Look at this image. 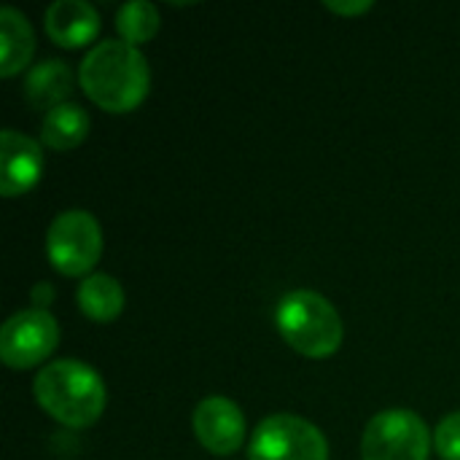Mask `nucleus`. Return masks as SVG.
I'll return each mask as SVG.
<instances>
[{
    "mask_svg": "<svg viewBox=\"0 0 460 460\" xmlns=\"http://www.w3.org/2000/svg\"><path fill=\"white\" fill-rule=\"evenodd\" d=\"M43 175V148L16 129L0 132V194L5 199L27 194Z\"/></svg>",
    "mask_w": 460,
    "mask_h": 460,
    "instance_id": "1a4fd4ad",
    "label": "nucleus"
},
{
    "mask_svg": "<svg viewBox=\"0 0 460 460\" xmlns=\"http://www.w3.org/2000/svg\"><path fill=\"white\" fill-rule=\"evenodd\" d=\"M431 431L412 410L377 412L361 437V460H429Z\"/></svg>",
    "mask_w": 460,
    "mask_h": 460,
    "instance_id": "39448f33",
    "label": "nucleus"
},
{
    "mask_svg": "<svg viewBox=\"0 0 460 460\" xmlns=\"http://www.w3.org/2000/svg\"><path fill=\"white\" fill-rule=\"evenodd\" d=\"M251 460H329V442L310 420L299 415L264 418L248 445Z\"/></svg>",
    "mask_w": 460,
    "mask_h": 460,
    "instance_id": "423d86ee",
    "label": "nucleus"
},
{
    "mask_svg": "<svg viewBox=\"0 0 460 460\" xmlns=\"http://www.w3.org/2000/svg\"><path fill=\"white\" fill-rule=\"evenodd\" d=\"M78 84L84 94L108 113H129L143 105L151 92V67L137 46L119 40L94 43L81 67Z\"/></svg>",
    "mask_w": 460,
    "mask_h": 460,
    "instance_id": "f257e3e1",
    "label": "nucleus"
},
{
    "mask_svg": "<svg viewBox=\"0 0 460 460\" xmlns=\"http://www.w3.org/2000/svg\"><path fill=\"white\" fill-rule=\"evenodd\" d=\"M49 264L65 278H89L102 256V229L89 210L54 216L46 232Z\"/></svg>",
    "mask_w": 460,
    "mask_h": 460,
    "instance_id": "20e7f679",
    "label": "nucleus"
},
{
    "mask_svg": "<svg viewBox=\"0 0 460 460\" xmlns=\"http://www.w3.org/2000/svg\"><path fill=\"white\" fill-rule=\"evenodd\" d=\"M89 135V113L78 102H62L43 113L40 143L51 151H73Z\"/></svg>",
    "mask_w": 460,
    "mask_h": 460,
    "instance_id": "4468645a",
    "label": "nucleus"
},
{
    "mask_svg": "<svg viewBox=\"0 0 460 460\" xmlns=\"http://www.w3.org/2000/svg\"><path fill=\"white\" fill-rule=\"evenodd\" d=\"M35 54V32L30 19L13 8L3 5L0 8V75L13 78L22 73Z\"/></svg>",
    "mask_w": 460,
    "mask_h": 460,
    "instance_id": "9b49d317",
    "label": "nucleus"
},
{
    "mask_svg": "<svg viewBox=\"0 0 460 460\" xmlns=\"http://www.w3.org/2000/svg\"><path fill=\"white\" fill-rule=\"evenodd\" d=\"M46 32L62 49H81L100 32V13L86 0H54L46 8Z\"/></svg>",
    "mask_w": 460,
    "mask_h": 460,
    "instance_id": "9d476101",
    "label": "nucleus"
},
{
    "mask_svg": "<svg viewBox=\"0 0 460 460\" xmlns=\"http://www.w3.org/2000/svg\"><path fill=\"white\" fill-rule=\"evenodd\" d=\"M329 11H334V13H340V16H358V13H367V11H372V0H353V3H340V0H326L323 3Z\"/></svg>",
    "mask_w": 460,
    "mask_h": 460,
    "instance_id": "f3484780",
    "label": "nucleus"
},
{
    "mask_svg": "<svg viewBox=\"0 0 460 460\" xmlns=\"http://www.w3.org/2000/svg\"><path fill=\"white\" fill-rule=\"evenodd\" d=\"M38 407L67 429L94 426L108 404V388L100 372L75 358L46 364L32 383Z\"/></svg>",
    "mask_w": 460,
    "mask_h": 460,
    "instance_id": "f03ea898",
    "label": "nucleus"
},
{
    "mask_svg": "<svg viewBox=\"0 0 460 460\" xmlns=\"http://www.w3.org/2000/svg\"><path fill=\"white\" fill-rule=\"evenodd\" d=\"M159 8L148 0H129L116 13V30L124 43L140 46L159 32Z\"/></svg>",
    "mask_w": 460,
    "mask_h": 460,
    "instance_id": "2eb2a0df",
    "label": "nucleus"
},
{
    "mask_svg": "<svg viewBox=\"0 0 460 460\" xmlns=\"http://www.w3.org/2000/svg\"><path fill=\"white\" fill-rule=\"evenodd\" d=\"M434 450L442 460H460V410L450 412L434 431Z\"/></svg>",
    "mask_w": 460,
    "mask_h": 460,
    "instance_id": "dca6fc26",
    "label": "nucleus"
},
{
    "mask_svg": "<svg viewBox=\"0 0 460 460\" xmlns=\"http://www.w3.org/2000/svg\"><path fill=\"white\" fill-rule=\"evenodd\" d=\"M78 310L94 323H111L124 313V288L113 275L94 272L78 286Z\"/></svg>",
    "mask_w": 460,
    "mask_h": 460,
    "instance_id": "ddd939ff",
    "label": "nucleus"
},
{
    "mask_svg": "<svg viewBox=\"0 0 460 460\" xmlns=\"http://www.w3.org/2000/svg\"><path fill=\"white\" fill-rule=\"evenodd\" d=\"M73 92V70L62 59H43L30 67L24 78V97L32 108H57L62 102H70Z\"/></svg>",
    "mask_w": 460,
    "mask_h": 460,
    "instance_id": "f8f14e48",
    "label": "nucleus"
},
{
    "mask_svg": "<svg viewBox=\"0 0 460 460\" xmlns=\"http://www.w3.org/2000/svg\"><path fill=\"white\" fill-rule=\"evenodd\" d=\"M280 337L307 358H329L345 340V323L337 307L315 291H288L275 310Z\"/></svg>",
    "mask_w": 460,
    "mask_h": 460,
    "instance_id": "7ed1b4c3",
    "label": "nucleus"
},
{
    "mask_svg": "<svg viewBox=\"0 0 460 460\" xmlns=\"http://www.w3.org/2000/svg\"><path fill=\"white\" fill-rule=\"evenodd\" d=\"M59 345V323L49 310L30 307L13 313L0 329V358L8 369H32Z\"/></svg>",
    "mask_w": 460,
    "mask_h": 460,
    "instance_id": "0eeeda50",
    "label": "nucleus"
},
{
    "mask_svg": "<svg viewBox=\"0 0 460 460\" xmlns=\"http://www.w3.org/2000/svg\"><path fill=\"white\" fill-rule=\"evenodd\" d=\"M191 429L199 445L213 456H232L245 442L243 410L226 396H208L191 415Z\"/></svg>",
    "mask_w": 460,
    "mask_h": 460,
    "instance_id": "6e6552de",
    "label": "nucleus"
}]
</instances>
